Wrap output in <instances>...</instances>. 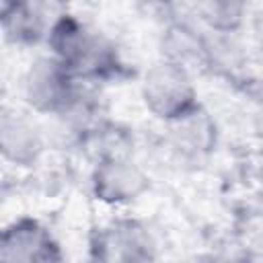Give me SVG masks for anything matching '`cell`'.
<instances>
[{"mask_svg":"<svg viewBox=\"0 0 263 263\" xmlns=\"http://www.w3.org/2000/svg\"><path fill=\"white\" fill-rule=\"evenodd\" d=\"M160 58L193 72L205 68V31L191 16L171 18L160 33Z\"/></svg>","mask_w":263,"mask_h":263,"instance_id":"9c48e42d","label":"cell"},{"mask_svg":"<svg viewBox=\"0 0 263 263\" xmlns=\"http://www.w3.org/2000/svg\"><path fill=\"white\" fill-rule=\"evenodd\" d=\"M0 263H68V259L41 220L21 216L2 230Z\"/></svg>","mask_w":263,"mask_h":263,"instance_id":"8992f818","label":"cell"},{"mask_svg":"<svg viewBox=\"0 0 263 263\" xmlns=\"http://www.w3.org/2000/svg\"><path fill=\"white\" fill-rule=\"evenodd\" d=\"M43 119L33 111L4 107L0 115V152L2 158L18 168L35 166L47 150Z\"/></svg>","mask_w":263,"mask_h":263,"instance_id":"52a82bcc","label":"cell"},{"mask_svg":"<svg viewBox=\"0 0 263 263\" xmlns=\"http://www.w3.org/2000/svg\"><path fill=\"white\" fill-rule=\"evenodd\" d=\"M62 8L53 10L45 2H18L4 0L0 4V23L2 33L8 43L31 47L45 43L51 31V25Z\"/></svg>","mask_w":263,"mask_h":263,"instance_id":"ba28073f","label":"cell"},{"mask_svg":"<svg viewBox=\"0 0 263 263\" xmlns=\"http://www.w3.org/2000/svg\"><path fill=\"white\" fill-rule=\"evenodd\" d=\"M166 125L171 129V146L185 156H203L216 146V123L201 105Z\"/></svg>","mask_w":263,"mask_h":263,"instance_id":"30bf717a","label":"cell"},{"mask_svg":"<svg viewBox=\"0 0 263 263\" xmlns=\"http://www.w3.org/2000/svg\"><path fill=\"white\" fill-rule=\"evenodd\" d=\"M257 214L263 218V193H261V197H259V210H257Z\"/></svg>","mask_w":263,"mask_h":263,"instance_id":"4fadbf2b","label":"cell"},{"mask_svg":"<svg viewBox=\"0 0 263 263\" xmlns=\"http://www.w3.org/2000/svg\"><path fill=\"white\" fill-rule=\"evenodd\" d=\"M76 263H97V261H92L90 257H86V259H82V261H76Z\"/></svg>","mask_w":263,"mask_h":263,"instance_id":"5bb4252c","label":"cell"},{"mask_svg":"<svg viewBox=\"0 0 263 263\" xmlns=\"http://www.w3.org/2000/svg\"><path fill=\"white\" fill-rule=\"evenodd\" d=\"M158 240L150 226L138 218H113L92 230L88 257L97 263H156Z\"/></svg>","mask_w":263,"mask_h":263,"instance_id":"277c9868","label":"cell"},{"mask_svg":"<svg viewBox=\"0 0 263 263\" xmlns=\"http://www.w3.org/2000/svg\"><path fill=\"white\" fill-rule=\"evenodd\" d=\"M140 97L148 113L164 125L199 107L193 72L162 58L144 70L140 80Z\"/></svg>","mask_w":263,"mask_h":263,"instance_id":"7a4b0ae2","label":"cell"},{"mask_svg":"<svg viewBox=\"0 0 263 263\" xmlns=\"http://www.w3.org/2000/svg\"><path fill=\"white\" fill-rule=\"evenodd\" d=\"M82 82L49 51L35 55L21 76V97L29 111L39 117L62 113L76 97Z\"/></svg>","mask_w":263,"mask_h":263,"instance_id":"3957f363","label":"cell"},{"mask_svg":"<svg viewBox=\"0 0 263 263\" xmlns=\"http://www.w3.org/2000/svg\"><path fill=\"white\" fill-rule=\"evenodd\" d=\"M45 45L78 82L105 80L123 68L113 39L84 16L66 8L55 16Z\"/></svg>","mask_w":263,"mask_h":263,"instance_id":"6da1fadb","label":"cell"},{"mask_svg":"<svg viewBox=\"0 0 263 263\" xmlns=\"http://www.w3.org/2000/svg\"><path fill=\"white\" fill-rule=\"evenodd\" d=\"M191 16L203 31L240 33L249 16V6L234 0H208L193 4Z\"/></svg>","mask_w":263,"mask_h":263,"instance_id":"8fae6325","label":"cell"},{"mask_svg":"<svg viewBox=\"0 0 263 263\" xmlns=\"http://www.w3.org/2000/svg\"><path fill=\"white\" fill-rule=\"evenodd\" d=\"M247 47L240 33H212L205 31V68L224 74L236 72L245 66Z\"/></svg>","mask_w":263,"mask_h":263,"instance_id":"7c38bea8","label":"cell"},{"mask_svg":"<svg viewBox=\"0 0 263 263\" xmlns=\"http://www.w3.org/2000/svg\"><path fill=\"white\" fill-rule=\"evenodd\" d=\"M152 187L148 171L132 154L99 156L90 171L92 197L109 208H123L142 199Z\"/></svg>","mask_w":263,"mask_h":263,"instance_id":"5b68a950","label":"cell"}]
</instances>
